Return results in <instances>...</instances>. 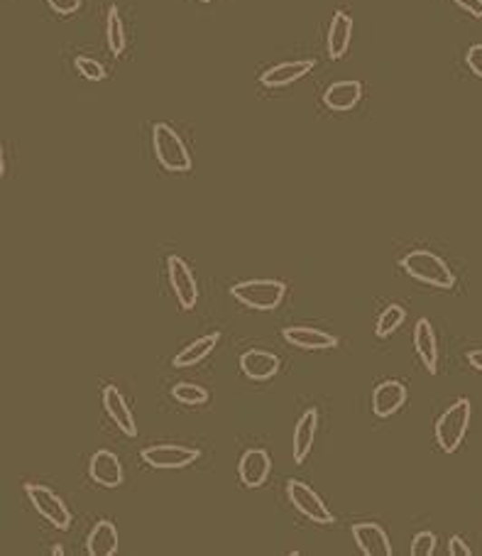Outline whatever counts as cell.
<instances>
[{"label": "cell", "mask_w": 482, "mask_h": 556, "mask_svg": "<svg viewBox=\"0 0 482 556\" xmlns=\"http://www.w3.org/2000/svg\"><path fill=\"white\" fill-rule=\"evenodd\" d=\"M352 540L365 556H392L390 537L377 522L352 524Z\"/></svg>", "instance_id": "30bf717a"}, {"label": "cell", "mask_w": 482, "mask_h": 556, "mask_svg": "<svg viewBox=\"0 0 482 556\" xmlns=\"http://www.w3.org/2000/svg\"><path fill=\"white\" fill-rule=\"evenodd\" d=\"M106 40H108V50L115 57H120L128 47V37H125V25L123 17H120V10L111 8L108 10V23H106Z\"/></svg>", "instance_id": "603a6c76"}, {"label": "cell", "mask_w": 482, "mask_h": 556, "mask_svg": "<svg viewBox=\"0 0 482 556\" xmlns=\"http://www.w3.org/2000/svg\"><path fill=\"white\" fill-rule=\"evenodd\" d=\"M47 5L57 15H74L76 10L82 8V0H47Z\"/></svg>", "instance_id": "83f0119b"}, {"label": "cell", "mask_w": 482, "mask_h": 556, "mask_svg": "<svg viewBox=\"0 0 482 556\" xmlns=\"http://www.w3.org/2000/svg\"><path fill=\"white\" fill-rule=\"evenodd\" d=\"M89 473L96 485L103 488H118L123 483V466H120V458L111 454V451L101 449L96 451L89 461Z\"/></svg>", "instance_id": "4fadbf2b"}, {"label": "cell", "mask_w": 482, "mask_h": 556, "mask_svg": "<svg viewBox=\"0 0 482 556\" xmlns=\"http://www.w3.org/2000/svg\"><path fill=\"white\" fill-rule=\"evenodd\" d=\"M282 338L289 346L302 348V351H326V348H335L338 346V338L333 334H326L321 328L311 327L282 328Z\"/></svg>", "instance_id": "7c38bea8"}, {"label": "cell", "mask_w": 482, "mask_h": 556, "mask_svg": "<svg viewBox=\"0 0 482 556\" xmlns=\"http://www.w3.org/2000/svg\"><path fill=\"white\" fill-rule=\"evenodd\" d=\"M458 8L466 10L468 15H473L475 20H482V0H453Z\"/></svg>", "instance_id": "f546056e"}, {"label": "cell", "mask_w": 482, "mask_h": 556, "mask_svg": "<svg viewBox=\"0 0 482 556\" xmlns=\"http://www.w3.org/2000/svg\"><path fill=\"white\" fill-rule=\"evenodd\" d=\"M414 346H417V353L424 368L436 376L439 373V346H436V334H433V327L429 319H419L417 327H414Z\"/></svg>", "instance_id": "ffe728a7"}, {"label": "cell", "mask_w": 482, "mask_h": 556, "mask_svg": "<svg viewBox=\"0 0 482 556\" xmlns=\"http://www.w3.org/2000/svg\"><path fill=\"white\" fill-rule=\"evenodd\" d=\"M240 368L250 380H270L279 373V358L267 351H247L240 356Z\"/></svg>", "instance_id": "d6986e66"}, {"label": "cell", "mask_w": 482, "mask_h": 556, "mask_svg": "<svg viewBox=\"0 0 482 556\" xmlns=\"http://www.w3.org/2000/svg\"><path fill=\"white\" fill-rule=\"evenodd\" d=\"M152 150H155L157 162L162 164L167 172H188L194 167V160L188 155L184 140L172 125L155 123V128H152Z\"/></svg>", "instance_id": "7a4b0ae2"}, {"label": "cell", "mask_w": 482, "mask_h": 556, "mask_svg": "<svg viewBox=\"0 0 482 556\" xmlns=\"http://www.w3.org/2000/svg\"><path fill=\"white\" fill-rule=\"evenodd\" d=\"M466 64L475 76H480L482 79V44H473V47L468 50Z\"/></svg>", "instance_id": "f1b7e54d"}, {"label": "cell", "mask_w": 482, "mask_h": 556, "mask_svg": "<svg viewBox=\"0 0 482 556\" xmlns=\"http://www.w3.org/2000/svg\"><path fill=\"white\" fill-rule=\"evenodd\" d=\"M172 397L181 402V405H188V407H197V405H206L208 402L206 387L197 383H177L172 387Z\"/></svg>", "instance_id": "d4e9b609"}, {"label": "cell", "mask_w": 482, "mask_h": 556, "mask_svg": "<svg viewBox=\"0 0 482 556\" xmlns=\"http://www.w3.org/2000/svg\"><path fill=\"white\" fill-rule=\"evenodd\" d=\"M198 3H211V0H198Z\"/></svg>", "instance_id": "e575fe53"}, {"label": "cell", "mask_w": 482, "mask_h": 556, "mask_svg": "<svg viewBox=\"0 0 482 556\" xmlns=\"http://www.w3.org/2000/svg\"><path fill=\"white\" fill-rule=\"evenodd\" d=\"M167 272H169V287H172L181 309H194L198 302V285L194 270L188 268L187 260H181L179 255H169L167 258Z\"/></svg>", "instance_id": "8992f818"}, {"label": "cell", "mask_w": 482, "mask_h": 556, "mask_svg": "<svg viewBox=\"0 0 482 556\" xmlns=\"http://www.w3.org/2000/svg\"><path fill=\"white\" fill-rule=\"evenodd\" d=\"M230 295L247 309L272 311L284 299L286 285L282 279H247L230 287Z\"/></svg>", "instance_id": "3957f363"}, {"label": "cell", "mask_w": 482, "mask_h": 556, "mask_svg": "<svg viewBox=\"0 0 482 556\" xmlns=\"http://www.w3.org/2000/svg\"><path fill=\"white\" fill-rule=\"evenodd\" d=\"M286 495H289V500H292V505H294L304 517H309L311 522L333 524L335 517L331 515V510L323 505V500H321L316 493L311 491L306 483L292 478V481L286 483Z\"/></svg>", "instance_id": "52a82bcc"}, {"label": "cell", "mask_w": 482, "mask_h": 556, "mask_svg": "<svg viewBox=\"0 0 482 556\" xmlns=\"http://www.w3.org/2000/svg\"><path fill=\"white\" fill-rule=\"evenodd\" d=\"M400 265L409 278H414L417 282H424L429 287L450 289L456 285V275L448 268V262L431 253V250H411V253L401 258Z\"/></svg>", "instance_id": "6da1fadb"}, {"label": "cell", "mask_w": 482, "mask_h": 556, "mask_svg": "<svg viewBox=\"0 0 482 556\" xmlns=\"http://www.w3.org/2000/svg\"><path fill=\"white\" fill-rule=\"evenodd\" d=\"M468 363H470V368L480 370L482 373V348H475V351L468 353Z\"/></svg>", "instance_id": "1f68e13d"}, {"label": "cell", "mask_w": 482, "mask_h": 556, "mask_svg": "<svg viewBox=\"0 0 482 556\" xmlns=\"http://www.w3.org/2000/svg\"><path fill=\"white\" fill-rule=\"evenodd\" d=\"M316 66L313 59H294V62H284V64H277L267 69L265 74L260 76L262 86L267 89H284L289 83L299 82L306 74H311V69Z\"/></svg>", "instance_id": "5bb4252c"}, {"label": "cell", "mask_w": 482, "mask_h": 556, "mask_svg": "<svg viewBox=\"0 0 482 556\" xmlns=\"http://www.w3.org/2000/svg\"><path fill=\"white\" fill-rule=\"evenodd\" d=\"M468 426H470V402L460 397L436 422V442L446 454H453L466 439Z\"/></svg>", "instance_id": "277c9868"}, {"label": "cell", "mask_w": 482, "mask_h": 556, "mask_svg": "<svg viewBox=\"0 0 482 556\" xmlns=\"http://www.w3.org/2000/svg\"><path fill=\"white\" fill-rule=\"evenodd\" d=\"M27 500L33 502V507L37 510V515H42L52 527L57 530H69L72 524V512L69 507L64 505V500L59 498L57 493L44 488V485H37V483H27L25 485Z\"/></svg>", "instance_id": "5b68a950"}, {"label": "cell", "mask_w": 482, "mask_h": 556, "mask_svg": "<svg viewBox=\"0 0 482 556\" xmlns=\"http://www.w3.org/2000/svg\"><path fill=\"white\" fill-rule=\"evenodd\" d=\"M0 174L5 177V155H0Z\"/></svg>", "instance_id": "d6a6232c"}, {"label": "cell", "mask_w": 482, "mask_h": 556, "mask_svg": "<svg viewBox=\"0 0 482 556\" xmlns=\"http://www.w3.org/2000/svg\"><path fill=\"white\" fill-rule=\"evenodd\" d=\"M198 456L201 451L194 446H179V444H159L142 451V461L152 468H187Z\"/></svg>", "instance_id": "ba28073f"}, {"label": "cell", "mask_w": 482, "mask_h": 556, "mask_svg": "<svg viewBox=\"0 0 482 556\" xmlns=\"http://www.w3.org/2000/svg\"><path fill=\"white\" fill-rule=\"evenodd\" d=\"M316 426H319V409H306L302 419L296 422L294 436H292V456L296 463H304L311 454V446L316 439Z\"/></svg>", "instance_id": "2e32d148"}, {"label": "cell", "mask_w": 482, "mask_h": 556, "mask_svg": "<svg viewBox=\"0 0 482 556\" xmlns=\"http://www.w3.org/2000/svg\"><path fill=\"white\" fill-rule=\"evenodd\" d=\"M436 551V537L431 532H419L411 540V556H431Z\"/></svg>", "instance_id": "4316f807"}, {"label": "cell", "mask_w": 482, "mask_h": 556, "mask_svg": "<svg viewBox=\"0 0 482 556\" xmlns=\"http://www.w3.org/2000/svg\"><path fill=\"white\" fill-rule=\"evenodd\" d=\"M86 549L91 556H113L118 554V530L111 520H101L93 524L86 540Z\"/></svg>", "instance_id": "44dd1931"}, {"label": "cell", "mask_w": 482, "mask_h": 556, "mask_svg": "<svg viewBox=\"0 0 482 556\" xmlns=\"http://www.w3.org/2000/svg\"><path fill=\"white\" fill-rule=\"evenodd\" d=\"M52 554H54V556H62V554H64V549H62V547H54V549H52Z\"/></svg>", "instance_id": "836d02e7"}, {"label": "cell", "mask_w": 482, "mask_h": 556, "mask_svg": "<svg viewBox=\"0 0 482 556\" xmlns=\"http://www.w3.org/2000/svg\"><path fill=\"white\" fill-rule=\"evenodd\" d=\"M360 99H362V83L355 82V79L331 83L326 93H323V103H326L331 111H335V113L352 111V108L360 103Z\"/></svg>", "instance_id": "e0dca14e"}, {"label": "cell", "mask_w": 482, "mask_h": 556, "mask_svg": "<svg viewBox=\"0 0 482 556\" xmlns=\"http://www.w3.org/2000/svg\"><path fill=\"white\" fill-rule=\"evenodd\" d=\"M272 458L265 449H250L246 451L240 461H237V475L247 488H260L265 481L270 478Z\"/></svg>", "instance_id": "9c48e42d"}, {"label": "cell", "mask_w": 482, "mask_h": 556, "mask_svg": "<svg viewBox=\"0 0 482 556\" xmlns=\"http://www.w3.org/2000/svg\"><path fill=\"white\" fill-rule=\"evenodd\" d=\"M218 341H221V334H218V331H213V334L197 338L194 344H188L187 348H181V351L174 356V360H172L174 368H194L197 363L208 358V353L216 348Z\"/></svg>", "instance_id": "7402d4cb"}, {"label": "cell", "mask_w": 482, "mask_h": 556, "mask_svg": "<svg viewBox=\"0 0 482 556\" xmlns=\"http://www.w3.org/2000/svg\"><path fill=\"white\" fill-rule=\"evenodd\" d=\"M103 407H106L108 417L113 419V424L118 426L125 436H135V434H138V426H135L130 407H128V402H125V397L115 385L103 387Z\"/></svg>", "instance_id": "9a60e30c"}, {"label": "cell", "mask_w": 482, "mask_h": 556, "mask_svg": "<svg viewBox=\"0 0 482 556\" xmlns=\"http://www.w3.org/2000/svg\"><path fill=\"white\" fill-rule=\"evenodd\" d=\"M404 402H407V385L400 380H384L372 393V412L380 419L392 417L404 407Z\"/></svg>", "instance_id": "8fae6325"}, {"label": "cell", "mask_w": 482, "mask_h": 556, "mask_svg": "<svg viewBox=\"0 0 482 556\" xmlns=\"http://www.w3.org/2000/svg\"><path fill=\"white\" fill-rule=\"evenodd\" d=\"M352 40V17L343 10H338L331 17V25H328V57L331 59H343Z\"/></svg>", "instance_id": "ac0fdd59"}, {"label": "cell", "mask_w": 482, "mask_h": 556, "mask_svg": "<svg viewBox=\"0 0 482 556\" xmlns=\"http://www.w3.org/2000/svg\"><path fill=\"white\" fill-rule=\"evenodd\" d=\"M74 66L76 72H79L83 79H89V82H103V79H106V66L101 64V62H96V59L76 57Z\"/></svg>", "instance_id": "484cf974"}, {"label": "cell", "mask_w": 482, "mask_h": 556, "mask_svg": "<svg viewBox=\"0 0 482 556\" xmlns=\"http://www.w3.org/2000/svg\"><path fill=\"white\" fill-rule=\"evenodd\" d=\"M448 554L450 556H473V549L468 547L466 541H463V537H450L448 541Z\"/></svg>", "instance_id": "4dcf8cb0"}, {"label": "cell", "mask_w": 482, "mask_h": 556, "mask_svg": "<svg viewBox=\"0 0 482 556\" xmlns=\"http://www.w3.org/2000/svg\"><path fill=\"white\" fill-rule=\"evenodd\" d=\"M404 319H407L404 307H400V304H390V307L380 314V319H377L375 334L380 336V338H387V336L394 334V331L401 327V321Z\"/></svg>", "instance_id": "cb8c5ba5"}]
</instances>
